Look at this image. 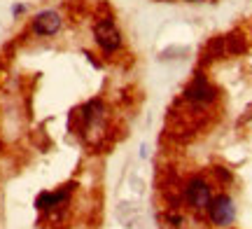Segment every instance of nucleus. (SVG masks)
<instances>
[{
  "label": "nucleus",
  "instance_id": "0eeeda50",
  "mask_svg": "<svg viewBox=\"0 0 252 229\" xmlns=\"http://www.w3.org/2000/svg\"><path fill=\"white\" fill-rule=\"evenodd\" d=\"M72 190H75V185L70 183V185H63V187L54 190V192H40V194H37V199H35V208L40 213H47V215L59 213L61 208H65V206H68Z\"/></svg>",
  "mask_w": 252,
  "mask_h": 229
},
{
  "label": "nucleus",
  "instance_id": "6e6552de",
  "mask_svg": "<svg viewBox=\"0 0 252 229\" xmlns=\"http://www.w3.org/2000/svg\"><path fill=\"white\" fill-rule=\"evenodd\" d=\"M26 12H28V5H24V2H14L12 5V19H21Z\"/></svg>",
  "mask_w": 252,
  "mask_h": 229
},
{
  "label": "nucleus",
  "instance_id": "9d476101",
  "mask_svg": "<svg viewBox=\"0 0 252 229\" xmlns=\"http://www.w3.org/2000/svg\"><path fill=\"white\" fill-rule=\"evenodd\" d=\"M185 2H198V0H185Z\"/></svg>",
  "mask_w": 252,
  "mask_h": 229
},
{
  "label": "nucleus",
  "instance_id": "1a4fd4ad",
  "mask_svg": "<svg viewBox=\"0 0 252 229\" xmlns=\"http://www.w3.org/2000/svg\"><path fill=\"white\" fill-rule=\"evenodd\" d=\"M168 220L173 222V227H180V225H182V215H175V213H171V215H168Z\"/></svg>",
  "mask_w": 252,
  "mask_h": 229
},
{
  "label": "nucleus",
  "instance_id": "f03ea898",
  "mask_svg": "<svg viewBox=\"0 0 252 229\" xmlns=\"http://www.w3.org/2000/svg\"><path fill=\"white\" fill-rule=\"evenodd\" d=\"M75 115L80 119V131H82V136H84V140L91 143V136H94V133H103V131H105L108 108H105V103L100 101V98L87 101Z\"/></svg>",
  "mask_w": 252,
  "mask_h": 229
},
{
  "label": "nucleus",
  "instance_id": "f257e3e1",
  "mask_svg": "<svg viewBox=\"0 0 252 229\" xmlns=\"http://www.w3.org/2000/svg\"><path fill=\"white\" fill-rule=\"evenodd\" d=\"M91 35H94V45L98 47L103 56H115L124 47V33L112 17L96 19L94 28H91Z\"/></svg>",
  "mask_w": 252,
  "mask_h": 229
},
{
  "label": "nucleus",
  "instance_id": "20e7f679",
  "mask_svg": "<svg viewBox=\"0 0 252 229\" xmlns=\"http://www.w3.org/2000/svg\"><path fill=\"white\" fill-rule=\"evenodd\" d=\"M185 201H187L191 211L206 213L210 201H213V185L208 183L206 178H201V175L189 178L187 185H185Z\"/></svg>",
  "mask_w": 252,
  "mask_h": 229
},
{
  "label": "nucleus",
  "instance_id": "423d86ee",
  "mask_svg": "<svg viewBox=\"0 0 252 229\" xmlns=\"http://www.w3.org/2000/svg\"><path fill=\"white\" fill-rule=\"evenodd\" d=\"M61 31H63V14L54 7L40 9L31 19V33L35 37H54Z\"/></svg>",
  "mask_w": 252,
  "mask_h": 229
},
{
  "label": "nucleus",
  "instance_id": "7ed1b4c3",
  "mask_svg": "<svg viewBox=\"0 0 252 229\" xmlns=\"http://www.w3.org/2000/svg\"><path fill=\"white\" fill-rule=\"evenodd\" d=\"M182 98H185V103H189L191 108L203 110V108H208V105H213V103L217 101V89L213 87V82H210L203 73H196L187 82L185 92H182Z\"/></svg>",
  "mask_w": 252,
  "mask_h": 229
},
{
  "label": "nucleus",
  "instance_id": "39448f33",
  "mask_svg": "<svg viewBox=\"0 0 252 229\" xmlns=\"http://www.w3.org/2000/svg\"><path fill=\"white\" fill-rule=\"evenodd\" d=\"M208 220L213 222L215 227L220 229H226L231 227L236 222V215H238V208H236V201L229 196V194H217V196H213V201H210V206H208Z\"/></svg>",
  "mask_w": 252,
  "mask_h": 229
}]
</instances>
